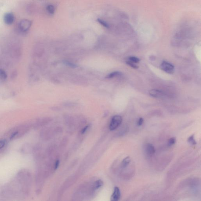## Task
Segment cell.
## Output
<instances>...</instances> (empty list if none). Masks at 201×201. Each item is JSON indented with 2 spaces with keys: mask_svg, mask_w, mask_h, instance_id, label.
I'll return each mask as SVG.
<instances>
[{
  "mask_svg": "<svg viewBox=\"0 0 201 201\" xmlns=\"http://www.w3.org/2000/svg\"><path fill=\"white\" fill-rule=\"evenodd\" d=\"M30 125L27 124H22L13 128L7 133L10 140L19 139L24 136L29 131Z\"/></svg>",
  "mask_w": 201,
  "mask_h": 201,
  "instance_id": "obj_1",
  "label": "cell"
},
{
  "mask_svg": "<svg viewBox=\"0 0 201 201\" xmlns=\"http://www.w3.org/2000/svg\"><path fill=\"white\" fill-rule=\"evenodd\" d=\"M122 121V119L120 115H116L113 117L109 125L110 130H114L118 127L121 124Z\"/></svg>",
  "mask_w": 201,
  "mask_h": 201,
  "instance_id": "obj_2",
  "label": "cell"
},
{
  "mask_svg": "<svg viewBox=\"0 0 201 201\" xmlns=\"http://www.w3.org/2000/svg\"><path fill=\"white\" fill-rule=\"evenodd\" d=\"M160 68L163 71L169 74L174 73L175 70L174 66L173 65L165 61H163L162 63Z\"/></svg>",
  "mask_w": 201,
  "mask_h": 201,
  "instance_id": "obj_3",
  "label": "cell"
},
{
  "mask_svg": "<svg viewBox=\"0 0 201 201\" xmlns=\"http://www.w3.org/2000/svg\"><path fill=\"white\" fill-rule=\"evenodd\" d=\"M31 25V22L28 20H22L19 25L20 29L22 31H26L29 29Z\"/></svg>",
  "mask_w": 201,
  "mask_h": 201,
  "instance_id": "obj_4",
  "label": "cell"
},
{
  "mask_svg": "<svg viewBox=\"0 0 201 201\" xmlns=\"http://www.w3.org/2000/svg\"><path fill=\"white\" fill-rule=\"evenodd\" d=\"M146 154L148 156H151L154 155L155 153L156 150L153 144H146L144 147Z\"/></svg>",
  "mask_w": 201,
  "mask_h": 201,
  "instance_id": "obj_5",
  "label": "cell"
},
{
  "mask_svg": "<svg viewBox=\"0 0 201 201\" xmlns=\"http://www.w3.org/2000/svg\"><path fill=\"white\" fill-rule=\"evenodd\" d=\"M121 192L120 189L117 187H115L114 188V192L112 195L111 200L112 201H118L121 197Z\"/></svg>",
  "mask_w": 201,
  "mask_h": 201,
  "instance_id": "obj_6",
  "label": "cell"
},
{
  "mask_svg": "<svg viewBox=\"0 0 201 201\" xmlns=\"http://www.w3.org/2000/svg\"><path fill=\"white\" fill-rule=\"evenodd\" d=\"M14 17L12 13H6L4 16V21L6 24L10 25L13 23Z\"/></svg>",
  "mask_w": 201,
  "mask_h": 201,
  "instance_id": "obj_7",
  "label": "cell"
},
{
  "mask_svg": "<svg viewBox=\"0 0 201 201\" xmlns=\"http://www.w3.org/2000/svg\"><path fill=\"white\" fill-rule=\"evenodd\" d=\"M150 95L153 97L156 98H161L163 96V94L162 92L156 89H153L149 92Z\"/></svg>",
  "mask_w": 201,
  "mask_h": 201,
  "instance_id": "obj_8",
  "label": "cell"
},
{
  "mask_svg": "<svg viewBox=\"0 0 201 201\" xmlns=\"http://www.w3.org/2000/svg\"><path fill=\"white\" fill-rule=\"evenodd\" d=\"M21 151L22 154H27L31 152V147L28 144H23L21 147Z\"/></svg>",
  "mask_w": 201,
  "mask_h": 201,
  "instance_id": "obj_9",
  "label": "cell"
},
{
  "mask_svg": "<svg viewBox=\"0 0 201 201\" xmlns=\"http://www.w3.org/2000/svg\"><path fill=\"white\" fill-rule=\"evenodd\" d=\"M130 161H131V159H130V157L129 156L127 157L122 162L121 164V168L123 169L127 168L129 165V163H130Z\"/></svg>",
  "mask_w": 201,
  "mask_h": 201,
  "instance_id": "obj_10",
  "label": "cell"
},
{
  "mask_svg": "<svg viewBox=\"0 0 201 201\" xmlns=\"http://www.w3.org/2000/svg\"><path fill=\"white\" fill-rule=\"evenodd\" d=\"M103 185V182L101 180H98L94 183L93 188L94 189L97 190L100 188Z\"/></svg>",
  "mask_w": 201,
  "mask_h": 201,
  "instance_id": "obj_11",
  "label": "cell"
},
{
  "mask_svg": "<svg viewBox=\"0 0 201 201\" xmlns=\"http://www.w3.org/2000/svg\"><path fill=\"white\" fill-rule=\"evenodd\" d=\"M121 74V73L119 72V71H114V72L111 73L107 75L106 78L108 79L112 78L118 76V75H120Z\"/></svg>",
  "mask_w": 201,
  "mask_h": 201,
  "instance_id": "obj_12",
  "label": "cell"
},
{
  "mask_svg": "<svg viewBox=\"0 0 201 201\" xmlns=\"http://www.w3.org/2000/svg\"><path fill=\"white\" fill-rule=\"evenodd\" d=\"M46 9L49 13L51 14H53L55 12V7L53 5H49L47 6Z\"/></svg>",
  "mask_w": 201,
  "mask_h": 201,
  "instance_id": "obj_13",
  "label": "cell"
},
{
  "mask_svg": "<svg viewBox=\"0 0 201 201\" xmlns=\"http://www.w3.org/2000/svg\"><path fill=\"white\" fill-rule=\"evenodd\" d=\"M188 141L190 144L193 145H195L197 144V142L195 140L194 135H192L190 136L188 138Z\"/></svg>",
  "mask_w": 201,
  "mask_h": 201,
  "instance_id": "obj_14",
  "label": "cell"
},
{
  "mask_svg": "<svg viewBox=\"0 0 201 201\" xmlns=\"http://www.w3.org/2000/svg\"><path fill=\"white\" fill-rule=\"evenodd\" d=\"M7 77L5 71L2 69H0V78L2 80H5Z\"/></svg>",
  "mask_w": 201,
  "mask_h": 201,
  "instance_id": "obj_15",
  "label": "cell"
},
{
  "mask_svg": "<svg viewBox=\"0 0 201 201\" xmlns=\"http://www.w3.org/2000/svg\"><path fill=\"white\" fill-rule=\"evenodd\" d=\"M129 61L134 63H139L140 60L138 58L135 57H130L129 58Z\"/></svg>",
  "mask_w": 201,
  "mask_h": 201,
  "instance_id": "obj_16",
  "label": "cell"
},
{
  "mask_svg": "<svg viewBox=\"0 0 201 201\" xmlns=\"http://www.w3.org/2000/svg\"><path fill=\"white\" fill-rule=\"evenodd\" d=\"M98 21L100 24L103 25L106 28H109L110 27V25H109L106 22L103 21V20L100 19H98Z\"/></svg>",
  "mask_w": 201,
  "mask_h": 201,
  "instance_id": "obj_17",
  "label": "cell"
},
{
  "mask_svg": "<svg viewBox=\"0 0 201 201\" xmlns=\"http://www.w3.org/2000/svg\"><path fill=\"white\" fill-rule=\"evenodd\" d=\"M176 142V138H172L169 139L168 141V145L169 146H171L174 145L175 144Z\"/></svg>",
  "mask_w": 201,
  "mask_h": 201,
  "instance_id": "obj_18",
  "label": "cell"
},
{
  "mask_svg": "<svg viewBox=\"0 0 201 201\" xmlns=\"http://www.w3.org/2000/svg\"><path fill=\"white\" fill-rule=\"evenodd\" d=\"M127 64L128 65L130 66V67L133 68L137 69L138 68V66L137 65L134 64V63L131 62L130 61H128L126 62Z\"/></svg>",
  "mask_w": 201,
  "mask_h": 201,
  "instance_id": "obj_19",
  "label": "cell"
},
{
  "mask_svg": "<svg viewBox=\"0 0 201 201\" xmlns=\"http://www.w3.org/2000/svg\"><path fill=\"white\" fill-rule=\"evenodd\" d=\"M6 144V139H2L0 140V150L3 149L5 147Z\"/></svg>",
  "mask_w": 201,
  "mask_h": 201,
  "instance_id": "obj_20",
  "label": "cell"
},
{
  "mask_svg": "<svg viewBox=\"0 0 201 201\" xmlns=\"http://www.w3.org/2000/svg\"><path fill=\"white\" fill-rule=\"evenodd\" d=\"M144 120L143 118H140L139 119L138 121V126H141L142 125L143 123H144Z\"/></svg>",
  "mask_w": 201,
  "mask_h": 201,
  "instance_id": "obj_21",
  "label": "cell"
},
{
  "mask_svg": "<svg viewBox=\"0 0 201 201\" xmlns=\"http://www.w3.org/2000/svg\"><path fill=\"white\" fill-rule=\"evenodd\" d=\"M59 165H60V161L59 160L56 161V163H55V166H54V169H57V168H58L59 166Z\"/></svg>",
  "mask_w": 201,
  "mask_h": 201,
  "instance_id": "obj_22",
  "label": "cell"
},
{
  "mask_svg": "<svg viewBox=\"0 0 201 201\" xmlns=\"http://www.w3.org/2000/svg\"><path fill=\"white\" fill-rule=\"evenodd\" d=\"M89 126L87 125L85 127V128H84L83 129H82L81 131V133L82 134H84V133H86V132L87 131L88 128H89Z\"/></svg>",
  "mask_w": 201,
  "mask_h": 201,
  "instance_id": "obj_23",
  "label": "cell"
}]
</instances>
